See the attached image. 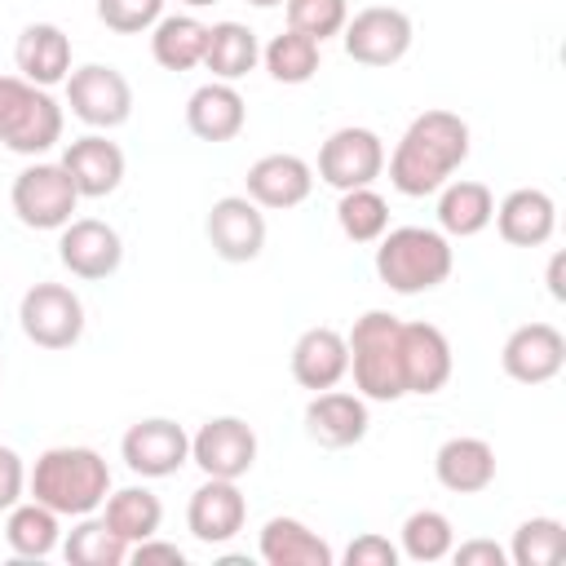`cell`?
Instances as JSON below:
<instances>
[{"label":"cell","instance_id":"7bdbcfd3","mask_svg":"<svg viewBox=\"0 0 566 566\" xmlns=\"http://www.w3.org/2000/svg\"><path fill=\"white\" fill-rule=\"evenodd\" d=\"M562 270H566V256H562V252H553V261H548V296H553V301H566Z\"/></svg>","mask_w":566,"mask_h":566},{"label":"cell","instance_id":"f1b7e54d","mask_svg":"<svg viewBox=\"0 0 566 566\" xmlns=\"http://www.w3.org/2000/svg\"><path fill=\"white\" fill-rule=\"evenodd\" d=\"M203 44H208V22H199L195 13H168L150 27V57L164 71H190L203 62Z\"/></svg>","mask_w":566,"mask_h":566},{"label":"cell","instance_id":"e575fe53","mask_svg":"<svg viewBox=\"0 0 566 566\" xmlns=\"http://www.w3.org/2000/svg\"><path fill=\"white\" fill-rule=\"evenodd\" d=\"M336 221H340V234H345V239H354V243H376V239L389 230V203H385L380 190L354 186V190H340Z\"/></svg>","mask_w":566,"mask_h":566},{"label":"cell","instance_id":"8992f818","mask_svg":"<svg viewBox=\"0 0 566 566\" xmlns=\"http://www.w3.org/2000/svg\"><path fill=\"white\" fill-rule=\"evenodd\" d=\"M9 203L27 230H62L80 203V190L62 164H27L13 177Z\"/></svg>","mask_w":566,"mask_h":566},{"label":"cell","instance_id":"9c48e42d","mask_svg":"<svg viewBox=\"0 0 566 566\" xmlns=\"http://www.w3.org/2000/svg\"><path fill=\"white\" fill-rule=\"evenodd\" d=\"M411 35L416 31H411V18L402 9H394V4H367V9H358L345 22L340 44H345V53L358 66H394V62L407 57Z\"/></svg>","mask_w":566,"mask_h":566},{"label":"cell","instance_id":"9a60e30c","mask_svg":"<svg viewBox=\"0 0 566 566\" xmlns=\"http://www.w3.org/2000/svg\"><path fill=\"white\" fill-rule=\"evenodd\" d=\"M248 522V500L239 491V482L230 478H203V486L190 491V504H186V531L217 548V544H230Z\"/></svg>","mask_w":566,"mask_h":566},{"label":"cell","instance_id":"d4e9b609","mask_svg":"<svg viewBox=\"0 0 566 566\" xmlns=\"http://www.w3.org/2000/svg\"><path fill=\"white\" fill-rule=\"evenodd\" d=\"M433 478L451 491V495H478L495 482V447L486 438H447L433 451Z\"/></svg>","mask_w":566,"mask_h":566},{"label":"cell","instance_id":"836d02e7","mask_svg":"<svg viewBox=\"0 0 566 566\" xmlns=\"http://www.w3.org/2000/svg\"><path fill=\"white\" fill-rule=\"evenodd\" d=\"M451 544H455V526H451V517L447 513H438V509H416V513H407V522H402V531H398V553L402 557H411V562H442L447 553H451Z\"/></svg>","mask_w":566,"mask_h":566},{"label":"cell","instance_id":"74e56055","mask_svg":"<svg viewBox=\"0 0 566 566\" xmlns=\"http://www.w3.org/2000/svg\"><path fill=\"white\" fill-rule=\"evenodd\" d=\"M97 18L106 22V31L142 35L164 18V0H97Z\"/></svg>","mask_w":566,"mask_h":566},{"label":"cell","instance_id":"7c38bea8","mask_svg":"<svg viewBox=\"0 0 566 566\" xmlns=\"http://www.w3.org/2000/svg\"><path fill=\"white\" fill-rule=\"evenodd\" d=\"M119 455L137 478H172L190 460V433L168 416H150L128 424V433L119 438Z\"/></svg>","mask_w":566,"mask_h":566},{"label":"cell","instance_id":"6da1fadb","mask_svg":"<svg viewBox=\"0 0 566 566\" xmlns=\"http://www.w3.org/2000/svg\"><path fill=\"white\" fill-rule=\"evenodd\" d=\"M469 159V124L455 111H420L389 155V186L407 199L438 195Z\"/></svg>","mask_w":566,"mask_h":566},{"label":"cell","instance_id":"bcb514c9","mask_svg":"<svg viewBox=\"0 0 566 566\" xmlns=\"http://www.w3.org/2000/svg\"><path fill=\"white\" fill-rule=\"evenodd\" d=\"M0 371H4V358H0Z\"/></svg>","mask_w":566,"mask_h":566},{"label":"cell","instance_id":"603a6c76","mask_svg":"<svg viewBox=\"0 0 566 566\" xmlns=\"http://www.w3.org/2000/svg\"><path fill=\"white\" fill-rule=\"evenodd\" d=\"M13 66H18L22 80H31L40 88L66 84V75H71V35L57 22L22 27V35L13 44Z\"/></svg>","mask_w":566,"mask_h":566},{"label":"cell","instance_id":"52a82bcc","mask_svg":"<svg viewBox=\"0 0 566 566\" xmlns=\"http://www.w3.org/2000/svg\"><path fill=\"white\" fill-rule=\"evenodd\" d=\"M66 106L80 124L111 133L133 115V84L115 66L84 62V66H71L66 75Z\"/></svg>","mask_w":566,"mask_h":566},{"label":"cell","instance_id":"4fadbf2b","mask_svg":"<svg viewBox=\"0 0 566 566\" xmlns=\"http://www.w3.org/2000/svg\"><path fill=\"white\" fill-rule=\"evenodd\" d=\"M203 234H208V243L221 261H230V265L256 261L261 248H265V212L248 195H221L208 208Z\"/></svg>","mask_w":566,"mask_h":566},{"label":"cell","instance_id":"ac0fdd59","mask_svg":"<svg viewBox=\"0 0 566 566\" xmlns=\"http://www.w3.org/2000/svg\"><path fill=\"white\" fill-rule=\"evenodd\" d=\"M371 429V416H367V398L363 394H349V389H318L310 402H305V433L327 447V451H345L354 442H363Z\"/></svg>","mask_w":566,"mask_h":566},{"label":"cell","instance_id":"8d00e7d4","mask_svg":"<svg viewBox=\"0 0 566 566\" xmlns=\"http://www.w3.org/2000/svg\"><path fill=\"white\" fill-rule=\"evenodd\" d=\"M283 9H287V27L318 44L340 35L349 22V0H283Z\"/></svg>","mask_w":566,"mask_h":566},{"label":"cell","instance_id":"484cf974","mask_svg":"<svg viewBox=\"0 0 566 566\" xmlns=\"http://www.w3.org/2000/svg\"><path fill=\"white\" fill-rule=\"evenodd\" d=\"M256 553L265 566H332L336 562L332 544L318 531H310L301 517H270L261 526Z\"/></svg>","mask_w":566,"mask_h":566},{"label":"cell","instance_id":"7a4b0ae2","mask_svg":"<svg viewBox=\"0 0 566 566\" xmlns=\"http://www.w3.org/2000/svg\"><path fill=\"white\" fill-rule=\"evenodd\" d=\"M31 500L49 504L57 517H84L97 513L111 495V464L93 447H49L35 455L27 473Z\"/></svg>","mask_w":566,"mask_h":566},{"label":"cell","instance_id":"d590c367","mask_svg":"<svg viewBox=\"0 0 566 566\" xmlns=\"http://www.w3.org/2000/svg\"><path fill=\"white\" fill-rule=\"evenodd\" d=\"M504 553L513 566H557L566 553V526L557 517H526Z\"/></svg>","mask_w":566,"mask_h":566},{"label":"cell","instance_id":"cb8c5ba5","mask_svg":"<svg viewBox=\"0 0 566 566\" xmlns=\"http://www.w3.org/2000/svg\"><path fill=\"white\" fill-rule=\"evenodd\" d=\"M248 124V106H243V93L226 80H208L190 93L186 102V128L199 137V142H234Z\"/></svg>","mask_w":566,"mask_h":566},{"label":"cell","instance_id":"5bb4252c","mask_svg":"<svg viewBox=\"0 0 566 566\" xmlns=\"http://www.w3.org/2000/svg\"><path fill=\"white\" fill-rule=\"evenodd\" d=\"M57 256L62 265L84 279V283H97V279H111L124 261V239L115 226L97 221V217H71L57 234Z\"/></svg>","mask_w":566,"mask_h":566},{"label":"cell","instance_id":"5b68a950","mask_svg":"<svg viewBox=\"0 0 566 566\" xmlns=\"http://www.w3.org/2000/svg\"><path fill=\"white\" fill-rule=\"evenodd\" d=\"M62 106L49 88L0 75V146L13 155H44L62 142Z\"/></svg>","mask_w":566,"mask_h":566},{"label":"cell","instance_id":"60d3db41","mask_svg":"<svg viewBox=\"0 0 566 566\" xmlns=\"http://www.w3.org/2000/svg\"><path fill=\"white\" fill-rule=\"evenodd\" d=\"M455 566H509V553L495 544V539H464V544H451L447 553Z\"/></svg>","mask_w":566,"mask_h":566},{"label":"cell","instance_id":"e0dca14e","mask_svg":"<svg viewBox=\"0 0 566 566\" xmlns=\"http://www.w3.org/2000/svg\"><path fill=\"white\" fill-rule=\"evenodd\" d=\"M398 354H402V385H407V394L429 398V394H438L451 380L455 358H451V340H447L442 327H433V323H402Z\"/></svg>","mask_w":566,"mask_h":566},{"label":"cell","instance_id":"ba28073f","mask_svg":"<svg viewBox=\"0 0 566 566\" xmlns=\"http://www.w3.org/2000/svg\"><path fill=\"white\" fill-rule=\"evenodd\" d=\"M18 323L40 349H71L84 336V301L66 283H35L22 292Z\"/></svg>","mask_w":566,"mask_h":566},{"label":"cell","instance_id":"3957f363","mask_svg":"<svg viewBox=\"0 0 566 566\" xmlns=\"http://www.w3.org/2000/svg\"><path fill=\"white\" fill-rule=\"evenodd\" d=\"M455 252L442 230L429 226H398L376 239V279L398 296L433 292L451 279Z\"/></svg>","mask_w":566,"mask_h":566},{"label":"cell","instance_id":"f35d334b","mask_svg":"<svg viewBox=\"0 0 566 566\" xmlns=\"http://www.w3.org/2000/svg\"><path fill=\"white\" fill-rule=\"evenodd\" d=\"M398 544H389V535L363 531L358 539H349L345 548V566H398Z\"/></svg>","mask_w":566,"mask_h":566},{"label":"cell","instance_id":"f546056e","mask_svg":"<svg viewBox=\"0 0 566 566\" xmlns=\"http://www.w3.org/2000/svg\"><path fill=\"white\" fill-rule=\"evenodd\" d=\"M102 517H106V526L133 548V544L159 535V526H164V504H159V495L146 491V486H124V491H111V495L102 500Z\"/></svg>","mask_w":566,"mask_h":566},{"label":"cell","instance_id":"ee69618b","mask_svg":"<svg viewBox=\"0 0 566 566\" xmlns=\"http://www.w3.org/2000/svg\"><path fill=\"white\" fill-rule=\"evenodd\" d=\"M248 4H256V9H274V4H283V0H248Z\"/></svg>","mask_w":566,"mask_h":566},{"label":"cell","instance_id":"d6a6232c","mask_svg":"<svg viewBox=\"0 0 566 566\" xmlns=\"http://www.w3.org/2000/svg\"><path fill=\"white\" fill-rule=\"evenodd\" d=\"M261 62H265L270 80H279V84H305V80H314V75H318L323 44L287 27V31H279V35L261 49Z\"/></svg>","mask_w":566,"mask_h":566},{"label":"cell","instance_id":"2e32d148","mask_svg":"<svg viewBox=\"0 0 566 566\" xmlns=\"http://www.w3.org/2000/svg\"><path fill=\"white\" fill-rule=\"evenodd\" d=\"M500 367L517 385H544L566 367V336L553 323H522L509 332Z\"/></svg>","mask_w":566,"mask_h":566},{"label":"cell","instance_id":"ab89813d","mask_svg":"<svg viewBox=\"0 0 566 566\" xmlns=\"http://www.w3.org/2000/svg\"><path fill=\"white\" fill-rule=\"evenodd\" d=\"M27 495V464L13 447H0V513H9Z\"/></svg>","mask_w":566,"mask_h":566},{"label":"cell","instance_id":"4dcf8cb0","mask_svg":"<svg viewBox=\"0 0 566 566\" xmlns=\"http://www.w3.org/2000/svg\"><path fill=\"white\" fill-rule=\"evenodd\" d=\"M4 544L18 557H49L62 544L57 513L49 504H40V500H18L9 509V522H4Z\"/></svg>","mask_w":566,"mask_h":566},{"label":"cell","instance_id":"f6af8a7d","mask_svg":"<svg viewBox=\"0 0 566 566\" xmlns=\"http://www.w3.org/2000/svg\"><path fill=\"white\" fill-rule=\"evenodd\" d=\"M181 4H190V9H208V4H217V0H181Z\"/></svg>","mask_w":566,"mask_h":566},{"label":"cell","instance_id":"4316f807","mask_svg":"<svg viewBox=\"0 0 566 566\" xmlns=\"http://www.w3.org/2000/svg\"><path fill=\"white\" fill-rule=\"evenodd\" d=\"M491 217H495L491 186L460 177V181H447L438 190V226H442L447 239H473L491 226Z\"/></svg>","mask_w":566,"mask_h":566},{"label":"cell","instance_id":"277c9868","mask_svg":"<svg viewBox=\"0 0 566 566\" xmlns=\"http://www.w3.org/2000/svg\"><path fill=\"white\" fill-rule=\"evenodd\" d=\"M398 332H402V318L389 314V310H367L345 332L354 394H363L367 402H398V398H407Z\"/></svg>","mask_w":566,"mask_h":566},{"label":"cell","instance_id":"7402d4cb","mask_svg":"<svg viewBox=\"0 0 566 566\" xmlns=\"http://www.w3.org/2000/svg\"><path fill=\"white\" fill-rule=\"evenodd\" d=\"M349 376V345L336 327H305L292 345V380L310 394L332 389Z\"/></svg>","mask_w":566,"mask_h":566},{"label":"cell","instance_id":"30bf717a","mask_svg":"<svg viewBox=\"0 0 566 566\" xmlns=\"http://www.w3.org/2000/svg\"><path fill=\"white\" fill-rule=\"evenodd\" d=\"M380 172H385V142L363 124H345L318 146V181H327L332 190L371 186Z\"/></svg>","mask_w":566,"mask_h":566},{"label":"cell","instance_id":"44dd1931","mask_svg":"<svg viewBox=\"0 0 566 566\" xmlns=\"http://www.w3.org/2000/svg\"><path fill=\"white\" fill-rule=\"evenodd\" d=\"M495 230L504 243L513 248H539L553 239L557 230V203L548 190L539 186H522V190H509L500 203H495Z\"/></svg>","mask_w":566,"mask_h":566},{"label":"cell","instance_id":"83f0119b","mask_svg":"<svg viewBox=\"0 0 566 566\" xmlns=\"http://www.w3.org/2000/svg\"><path fill=\"white\" fill-rule=\"evenodd\" d=\"M261 62V44H256V31L243 27V22H212L208 27V44H203V62L212 71V80H243L248 71H256Z\"/></svg>","mask_w":566,"mask_h":566},{"label":"cell","instance_id":"1f68e13d","mask_svg":"<svg viewBox=\"0 0 566 566\" xmlns=\"http://www.w3.org/2000/svg\"><path fill=\"white\" fill-rule=\"evenodd\" d=\"M62 557H66L71 566H124V562H128V544L106 526V517L84 513V517L66 531Z\"/></svg>","mask_w":566,"mask_h":566},{"label":"cell","instance_id":"b9f144b4","mask_svg":"<svg viewBox=\"0 0 566 566\" xmlns=\"http://www.w3.org/2000/svg\"><path fill=\"white\" fill-rule=\"evenodd\" d=\"M128 557H133L137 566H150V562H168V566H186V553H181L177 544H168V539H159V535H150V539H142V544H133V548H128Z\"/></svg>","mask_w":566,"mask_h":566},{"label":"cell","instance_id":"8fae6325","mask_svg":"<svg viewBox=\"0 0 566 566\" xmlns=\"http://www.w3.org/2000/svg\"><path fill=\"white\" fill-rule=\"evenodd\" d=\"M190 460L203 469V478L239 482L256 464V429L243 416H212L190 438Z\"/></svg>","mask_w":566,"mask_h":566},{"label":"cell","instance_id":"ffe728a7","mask_svg":"<svg viewBox=\"0 0 566 566\" xmlns=\"http://www.w3.org/2000/svg\"><path fill=\"white\" fill-rule=\"evenodd\" d=\"M248 199L256 208H296L310 199L314 190V168L301 159V155H287V150H274V155H261L252 168H248Z\"/></svg>","mask_w":566,"mask_h":566},{"label":"cell","instance_id":"d6986e66","mask_svg":"<svg viewBox=\"0 0 566 566\" xmlns=\"http://www.w3.org/2000/svg\"><path fill=\"white\" fill-rule=\"evenodd\" d=\"M57 164L75 181L80 199H106L124 181V150L111 137H102V133H84V137L66 142V150H62Z\"/></svg>","mask_w":566,"mask_h":566}]
</instances>
